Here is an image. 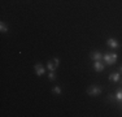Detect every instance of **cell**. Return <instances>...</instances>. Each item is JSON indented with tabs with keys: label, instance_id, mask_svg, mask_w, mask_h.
<instances>
[{
	"label": "cell",
	"instance_id": "cell-14",
	"mask_svg": "<svg viewBox=\"0 0 122 117\" xmlns=\"http://www.w3.org/2000/svg\"><path fill=\"white\" fill-rule=\"evenodd\" d=\"M120 72H121V73H122V65H121V66H120Z\"/></svg>",
	"mask_w": 122,
	"mask_h": 117
},
{
	"label": "cell",
	"instance_id": "cell-8",
	"mask_svg": "<svg viewBox=\"0 0 122 117\" xmlns=\"http://www.w3.org/2000/svg\"><path fill=\"white\" fill-rule=\"evenodd\" d=\"M47 68H48V70H49V72H55V70L57 69V66L55 65L53 60H49V61H48V64H47Z\"/></svg>",
	"mask_w": 122,
	"mask_h": 117
},
{
	"label": "cell",
	"instance_id": "cell-12",
	"mask_svg": "<svg viewBox=\"0 0 122 117\" xmlns=\"http://www.w3.org/2000/svg\"><path fill=\"white\" fill-rule=\"evenodd\" d=\"M48 80L49 81H55V80H56V74H55V72H49L48 73Z\"/></svg>",
	"mask_w": 122,
	"mask_h": 117
},
{
	"label": "cell",
	"instance_id": "cell-13",
	"mask_svg": "<svg viewBox=\"0 0 122 117\" xmlns=\"http://www.w3.org/2000/svg\"><path fill=\"white\" fill-rule=\"evenodd\" d=\"M53 63H55V65H56V66H59L60 65V58L59 57H53Z\"/></svg>",
	"mask_w": 122,
	"mask_h": 117
},
{
	"label": "cell",
	"instance_id": "cell-3",
	"mask_svg": "<svg viewBox=\"0 0 122 117\" xmlns=\"http://www.w3.org/2000/svg\"><path fill=\"white\" fill-rule=\"evenodd\" d=\"M94 69L96 70L97 73H101L104 69H105V63H103L101 60L94 61Z\"/></svg>",
	"mask_w": 122,
	"mask_h": 117
},
{
	"label": "cell",
	"instance_id": "cell-2",
	"mask_svg": "<svg viewBox=\"0 0 122 117\" xmlns=\"http://www.w3.org/2000/svg\"><path fill=\"white\" fill-rule=\"evenodd\" d=\"M101 91H103V89L100 86H97V85H92V86H90L87 89V94L90 96H97L101 94Z\"/></svg>",
	"mask_w": 122,
	"mask_h": 117
},
{
	"label": "cell",
	"instance_id": "cell-10",
	"mask_svg": "<svg viewBox=\"0 0 122 117\" xmlns=\"http://www.w3.org/2000/svg\"><path fill=\"white\" fill-rule=\"evenodd\" d=\"M0 31H1V33H8V31H9L8 26L5 25L4 22H0Z\"/></svg>",
	"mask_w": 122,
	"mask_h": 117
},
{
	"label": "cell",
	"instance_id": "cell-6",
	"mask_svg": "<svg viewBox=\"0 0 122 117\" xmlns=\"http://www.w3.org/2000/svg\"><path fill=\"white\" fill-rule=\"evenodd\" d=\"M107 44H108L110 48H120V43H118V40L114 39V38H109V39L107 40Z\"/></svg>",
	"mask_w": 122,
	"mask_h": 117
},
{
	"label": "cell",
	"instance_id": "cell-7",
	"mask_svg": "<svg viewBox=\"0 0 122 117\" xmlns=\"http://www.w3.org/2000/svg\"><path fill=\"white\" fill-rule=\"evenodd\" d=\"M109 81L110 82H116V83H117L118 81H120V78H121V74L118 72H113V73H110L109 74Z\"/></svg>",
	"mask_w": 122,
	"mask_h": 117
},
{
	"label": "cell",
	"instance_id": "cell-4",
	"mask_svg": "<svg viewBox=\"0 0 122 117\" xmlns=\"http://www.w3.org/2000/svg\"><path fill=\"white\" fill-rule=\"evenodd\" d=\"M34 68H35V74L38 75V77H42V75L46 73L44 66H43L40 63H39V64H35V66H34Z\"/></svg>",
	"mask_w": 122,
	"mask_h": 117
},
{
	"label": "cell",
	"instance_id": "cell-11",
	"mask_svg": "<svg viewBox=\"0 0 122 117\" xmlns=\"http://www.w3.org/2000/svg\"><path fill=\"white\" fill-rule=\"evenodd\" d=\"M114 98L117 99L118 101H122V89H118V90H117V92H116Z\"/></svg>",
	"mask_w": 122,
	"mask_h": 117
},
{
	"label": "cell",
	"instance_id": "cell-9",
	"mask_svg": "<svg viewBox=\"0 0 122 117\" xmlns=\"http://www.w3.org/2000/svg\"><path fill=\"white\" fill-rule=\"evenodd\" d=\"M52 92H53L55 95H61V94H62V90H61L60 86H55L53 89H52Z\"/></svg>",
	"mask_w": 122,
	"mask_h": 117
},
{
	"label": "cell",
	"instance_id": "cell-5",
	"mask_svg": "<svg viewBox=\"0 0 122 117\" xmlns=\"http://www.w3.org/2000/svg\"><path fill=\"white\" fill-rule=\"evenodd\" d=\"M103 56H104V55L101 53L100 51H92L91 53H90V57H91V60H94V61L103 60Z\"/></svg>",
	"mask_w": 122,
	"mask_h": 117
},
{
	"label": "cell",
	"instance_id": "cell-1",
	"mask_svg": "<svg viewBox=\"0 0 122 117\" xmlns=\"http://www.w3.org/2000/svg\"><path fill=\"white\" fill-rule=\"evenodd\" d=\"M103 60L104 63L107 64V65H114L116 63H117V55L116 53H105L103 56Z\"/></svg>",
	"mask_w": 122,
	"mask_h": 117
}]
</instances>
